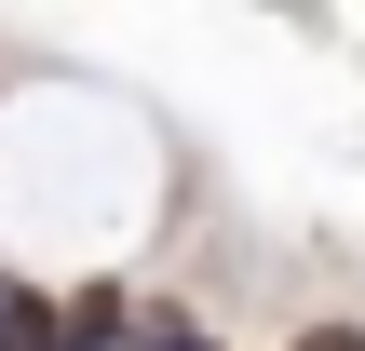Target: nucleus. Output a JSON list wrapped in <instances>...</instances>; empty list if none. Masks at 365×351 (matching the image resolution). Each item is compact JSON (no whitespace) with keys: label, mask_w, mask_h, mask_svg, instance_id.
Returning a JSON list of instances; mask_svg holds the SVG:
<instances>
[{"label":"nucleus","mask_w":365,"mask_h":351,"mask_svg":"<svg viewBox=\"0 0 365 351\" xmlns=\"http://www.w3.org/2000/svg\"><path fill=\"white\" fill-rule=\"evenodd\" d=\"M0 351H68V284L0 271Z\"/></svg>","instance_id":"f257e3e1"},{"label":"nucleus","mask_w":365,"mask_h":351,"mask_svg":"<svg viewBox=\"0 0 365 351\" xmlns=\"http://www.w3.org/2000/svg\"><path fill=\"white\" fill-rule=\"evenodd\" d=\"M284 351H365V311H312V325H298Z\"/></svg>","instance_id":"f03ea898"}]
</instances>
